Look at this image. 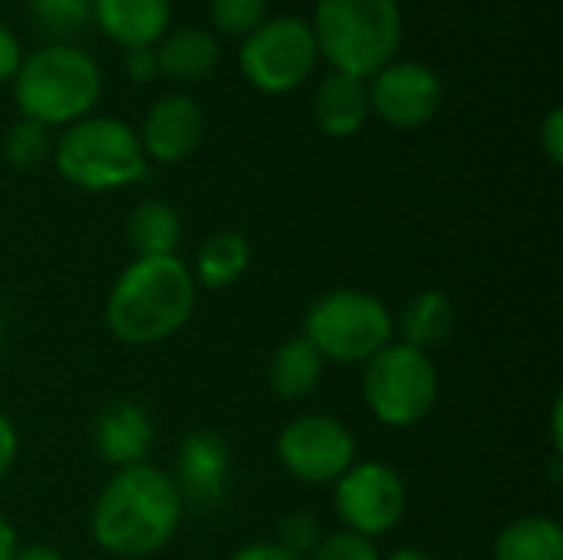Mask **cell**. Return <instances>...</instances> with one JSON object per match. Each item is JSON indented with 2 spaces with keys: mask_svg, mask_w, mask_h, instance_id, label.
Segmentation results:
<instances>
[{
  "mask_svg": "<svg viewBox=\"0 0 563 560\" xmlns=\"http://www.w3.org/2000/svg\"><path fill=\"white\" fill-rule=\"evenodd\" d=\"M181 518L185 502L175 479L142 462L115 469L102 482L89 508V535L109 560H145L172 545Z\"/></svg>",
  "mask_w": 563,
  "mask_h": 560,
  "instance_id": "cell-1",
  "label": "cell"
},
{
  "mask_svg": "<svg viewBox=\"0 0 563 560\" xmlns=\"http://www.w3.org/2000/svg\"><path fill=\"white\" fill-rule=\"evenodd\" d=\"M198 307L191 267L172 257H132L109 287L102 320L122 347H155L172 340Z\"/></svg>",
  "mask_w": 563,
  "mask_h": 560,
  "instance_id": "cell-2",
  "label": "cell"
},
{
  "mask_svg": "<svg viewBox=\"0 0 563 560\" xmlns=\"http://www.w3.org/2000/svg\"><path fill=\"white\" fill-rule=\"evenodd\" d=\"M99 96L102 69L76 43H43L23 56L13 76L20 119H33L46 129H66L92 116Z\"/></svg>",
  "mask_w": 563,
  "mask_h": 560,
  "instance_id": "cell-3",
  "label": "cell"
},
{
  "mask_svg": "<svg viewBox=\"0 0 563 560\" xmlns=\"http://www.w3.org/2000/svg\"><path fill=\"white\" fill-rule=\"evenodd\" d=\"M310 30L333 73L373 79L396 59L406 23L399 0H317Z\"/></svg>",
  "mask_w": 563,
  "mask_h": 560,
  "instance_id": "cell-4",
  "label": "cell"
},
{
  "mask_svg": "<svg viewBox=\"0 0 563 560\" xmlns=\"http://www.w3.org/2000/svg\"><path fill=\"white\" fill-rule=\"evenodd\" d=\"M53 165L66 185L106 195L145 182L152 162L129 122L115 116H86L53 139Z\"/></svg>",
  "mask_w": 563,
  "mask_h": 560,
  "instance_id": "cell-5",
  "label": "cell"
},
{
  "mask_svg": "<svg viewBox=\"0 0 563 560\" xmlns=\"http://www.w3.org/2000/svg\"><path fill=\"white\" fill-rule=\"evenodd\" d=\"M303 337L327 363L363 366L396 340L393 310L369 290L336 287L307 307Z\"/></svg>",
  "mask_w": 563,
  "mask_h": 560,
  "instance_id": "cell-6",
  "label": "cell"
},
{
  "mask_svg": "<svg viewBox=\"0 0 563 560\" xmlns=\"http://www.w3.org/2000/svg\"><path fill=\"white\" fill-rule=\"evenodd\" d=\"M439 366L432 353L393 340L363 363V403L386 429H416L439 403Z\"/></svg>",
  "mask_w": 563,
  "mask_h": 560,
  "instance_id": "cell-7",
  "label": "cell"
},
{
  "mask_svg": "<svg viewBox=\"0 0 563 560\" xmlns=\"http://www.w3.org/2000/svg\"><path fill=\"white\" fill-rule=\"evenodd\" d=\"M320 63L317 40L300 17H267L238 46L241 76L267 96H284L300 89Z\"/></svg>",
  "mask_w": 563,
  "mask_h": 560,
  "instance_id": "cell-8",
  "label": "cell"
},
{
  "mask_svg": "<svg viewBox=\"0 0 563 560\" xmlns=\"http://www.w3.org/2000/svg\"><path fill=\"white\" fill-rule=\"evenodd\" d=\"M280 469L300 485H333L360 455L353 429L330 413H303L290 419L274 442Z\"/></svg>",
  "mask_w": 563,
  "mask_h": 560,
  "instance_id": "cell-9",
  "label": "cell"
},
{
  "mask_svg": "<svg viewBox=\"0 0 563 560\" xmlns=\"http://www.w3.org/2000/svg\"><path fill=\"white\" fill-rule=\"evenodd\" d=\"M330 488L340 525L373 541L393 535L409 508L406 479L389 462L356 459Z\"/></svg>",
  "mask_w": 563,
  "mask_h": 560,
  "instance_id": "cell-10",
  "label": "cell"
},
{
  "mask_svg": "<svg viewBox=\"0 0 563 560\" xmlns=\"http://www.w3.org/2000/svg\"><path fill=\"white\" fill-rule=\"evenodd\" d=\"M366 86L369 112H376L393 129L429 125L445 99L439 73L419 59H393L373 79H366Z\"/></svg>",
  "mask_w": 563,
  "mask_h": 560,
  "instance_id": "cell-11",
  "label": "cell"
},
{
  "mask_svg": "<svg viewBox=\"0 0 563 560\" xmlns=\"http://www.w3.org/2000/svg\"><path fill=\"white\" fill-rule=\"evenodd\" d=\"M231 446L214 429H195L181 439L175 455V485L185 508L211 512L228 498L231 485Z\"/></svg>",
  "mask_w": 563,
  "mask_h": 560,
  "instance_id": "cell-12",
  "label": "cell"
},
{
  "mask_svg": "<svg viewBox=\"0 0 563 560\" xmlns=\"http://www.w3.org/2000/svg\"><path fill=\"white\" fill-rule=\"evenodd\" d=\"M135 132L148 162L178 165L195 155L205 139V109L185 92H168L148 106Z\"/></svg>",
  "mask_w": 563,
  "mask_h": 560,
  "instance_id": "cell-13",
  "label": "cell"
},
{
  "mask_svg": "<svg viewBox=\"0 0 563 560\" xmlns=\"http://www.w3.org/2000/svg\"><path fill=\"white\" fill-rule=\"evenodd\" d=\"M89 442H92V452L112 472L142 465V462H148V455L155 449V419L142 403L115 399L92 419Z\"/></svg>",
  "mask_w": 563,
  "mask_h": 560,
  "instance_id": "cell-14",
  "label": "cell"
},
{
  "mask_svg": "<svg viewBox=\"0 0 563 560\" xmlns=\"http://www.w3.org/2000/svg\"><path fill=\"white\" fill-rule=\"evenodd\" d=\"M92 20L122 50L155 46L172 26V0H92Z\"/></svg>",
  "mask_w": 563,
  "mask_h": 560,
  "instance_id": "cell-15",
  "label": "cell"
},
{
  "mask_svg": "<svg viewBox=\"0 0 563 560\" xmlns=\"http://www.w3.org/2000/svg\"><path fill=\"white\" fill-rule=\"evenodd\" d=\"M310 109H313V122L323 135L350 139L373 116L369 112V86H366V79H356L346 73H330L320 79Z\"/></svg>",
  "mask_w": 563,
  "mask_h": 560,
  "instance_id": "cell-16",
  "label": "cell"
},
{
  "mask_svg": "<svg viewBox=\"0 0 563 560\" xmlns=\"http://www.w3.org/2000/svg\"><path fill=\"white\" fill-rule=\"evenodd\" d=\"M459 323V310L452 304V297L439 287L419 290L412 294L399 314H393V330L396 340L406 347H416L422 353H432L435 347H442Z\"/></svg>",
  "mask_w": 563,
  "mask_h": 560,
  "instance_id": "cell-17",
  "label": "cell"
},
{
  "mask_svg": "<svg viewBox=\"0 0 563 560\" xmlns=\"http://www.w3.org/2000/svg\"><path fill=\"white\" fill-rule=\"evenodd\" d=\"M323 370H327V360L317 353V347L303 333H297L271 353L267 386L284 403H303L320 389Z\"/></svg>",
  "mask_w": 563,
  "mask_h": 560,
  "instance_id": "cell-18",
  "label": "cell"
},
{
  "mask_svg": "<svg viewBox=\"0 0 563 560\" xmlns=\"http://www.w3.org/2000/svg\"><path fill=\"white\" fill-rule=\"evenodd\" d=\"M155 56H158V73H165L168 79L201 83L218 69L221 43L214 33L201 26H181V30H168L155 43Z\"/></svg>",
  "mask_w": 563,
  "mask_h": 560,
  "instance_id": "cell-19",
  "label": "cell"
},
{
  "mask_svg": "<svg viewBox=\"0 0 563 560\" xmlns=\"http://www.w3.org/2000/svg\"><path fill=\"white\" fill-rule=\"evenodd\" d=\"M185 238V221L175 205L162 198H145L132 208L125 221V241L135 257H172Z\"/></svg>",
  "mask_w": 563,
  "mask_h": 560,
  "instance_id": "cell-20",
  "label": "cell"
},
{
  "mask_svg": "<svg viewBox=\"0 0 563 560\" xmlns=\"http://www.w3.org/2000/svg\"><path fill=\"white\" fill-rule=\"evenodd\" d=\"M188 267H191V277L198 287L224 290L247 274L251 244L241 231H218L201 241V248L195 251V264H188Z\"/></svg>",
  "mask_w": 563,
  "mask_h": 560,
  "instance_id": "cell-21",
  "label": "cell"
},
{
  "mask_svg": "<svg viewBox=\"0 0 563 560\" xmlns=\"http://www.w3.org/2000/svg\"><path fill=\"white\" fill-rule=\"evenodd\" d=\"M492 560H563V528L551 515H521L508 521L492 548Z\"/></svg>",
  "mask_w": 563,
  "mask_h": 560,
  "instance_id": "cell-22",
  "label": "cell"
},
{
  "mask_svg": "<svg viewBox=\"0 0 563 560\" xmlns=\"http://www.w3.org/2000/svg\"><path fill=\"white\" fill-rule=\"evenodd\" d=\"M26 10L46 43H69L92 20V0H26Z\"/></svg>",
  "mask_w": 563,
  "mask_h": 560,
  "instance_id": "cell-23",
  "label": "cell"
},
{
  "mask_svg": "<svg viewBox=\"0 0 563 560\" xmlns=\"http://www.w3.org/2000/svg\"><path fill=\"white\" fill-rule=\"evenodd\" d=\"M0 155L13 168H36L53 158V135L33 119H16L0 139Z\"/></svg>",
  "mask_w": 563,
  "mask_h": 560,
  "instance_id": "cell-24",
  "label": "cell"
},
{
  "mask_svg": "<svg viewBox=\"0 0 563 560\" xmlns=\"http://www.w3.org/2000/svg\"><path fill=\"white\" fill-rule=\"evenodd\" d=\"M211 26L228 36H247L267 20V0H211Z\"/></svg>",
  "mask_w": 563,
  "mask_h": 560,
  "instance_id": "cell-25",
  "label": "cell"
},
{
  "mask_svg": "<svg viewBox=\"0 0 563 560\" xmlns=\"http://www.w3.org/2000/svg\"><path fill=\"white\" fill-rule=\"evenodd\" d=\"M323 525L313 512H290L277 521V535H274V545H280L284 551L297 554V558H310V551L320 545L323 538Z\"/></svg>",
  "mask_w": 563,
  "mask_h": 560,
  "instance_id": "cell-26",
  "label": "cell"
},
{
  "mask_svg": "<svg viewBox=\"0 0 563 560\" xmlns=\"http://www.w3.org/2000/svg\"><path fill=\"white\" fill-rule=\"evenodd\" d=\"M307 560H383V554L373 538L340 528V531H327Z\"/></svg>",
  "mask_w": 563,
  "mask_h": 560,
  "instance_id": "cell-27",
  "label": "cell"
},
{
  "mask_svg": "<svg viewBox=\"0 0 563 560\" xmlns=\"http://www.w3.org/2000/svg\"><path fill=\"white\" fill-rule=\"evenodd\" d=\"M538 142L548 155L551 165H561L563 162V109H551L538 129Z\"/></svg>",
  "mask_w": 563,
  "mask_h": 560,
  "instance_id": "cell-28",
  "label": "cell"
},
{
  "mask_svg": "<svg viewBox=\"0 0 563 560\" xmlns=\"http://www.w3.org/2000/svg\"><path fill=\"white\" fill-rule=\"evenodd\" d=\"M16 459H20V432L13 426V419L0 409V485L10 479Z\"/></svg>",
  "mask_w": 563,
  "mask_h": 560,
  "instance_id": "cell-29",
  "label": "cell"
},
{
  "mask_svg": "<svg viewBox=\"0 0 563 560\" xmlns=\"http://www.w3.org/2000/svg\"><path fill=\"white\" fill-rule=\"evenodd\" d=\"M125 76L132 83H152L158 76V56L155 46H135L125 50Z\"/></svg>",
  "mask_w": 563,
  "mask_h": 560,
  "instance_id": "cell-30",
  "label": "cell"
},
{
  "mask_svg": "<svg viewBox=\"0 0 563 560\" xmlns=\"http://www.w3.org/2000/svg\"><path fill=\"white\" fill-rule=\"evenodd\" d=\"M20 63H23V46H20L16 33L0 23V86L3 83H13Z\"/></svg>",
  "mask_w": 563,
  "mask_h": 560,
  "instance_id": "cell-31",
  "label": "cell"
},
{
  "mask_svg": "<svg viewBox=\"0 0 563 560\" xmlns=\"http://www.w3.org/2000/svg\"><path fill=\"white\" fill-rule=\"evenodd\" d=\"M228 560H303L297 558V554H290V551H284L280 545H274V541H251V545H241L234 554Z\"/></svg>",
  "mask_w": 563,
  "mask_h": 560,
  "instance_id": "cell-32",
  "label": "cell"
},
{
  "mask_svg": "<svg viewBox=\"0 0 563 560\" xmlns=\"http://www.w3.org/2000/svg\"><path fill=\"white\" fill-rule=\"evenodd\" d=\"M16 548H20L16 528H13V521L0 512V560L13 558V554H16Z\"/></svg>",
  "mask_w": 563,
  "mask_h": 560,
  "instance_id": "cell-33",
  "label": "cell"
},
{
  "mask_svg": "<svg viewBox=\"0 0 563 560\" xmlns=\"http://www.w3.org/2000/svg\"><path fill=\"white\" fill-rule=\"evenodd\" d=\"M10 560H66V558H63L53 545H40V541H36V545H20V548H16V554H13Z\"/></svg>",
  "mask_w": 563,
  "mask_h": 560,
  "instance_id": "cell-34",
  "label": "cell"
},
{
  "mask_svg": "<svg viewBox=\"0 0 563 560\" xmlns=\"http://www.w3.org/2000/svg\"><path fill=\"white\" fill-rule=\"evenodd\" d=\"M551 449H554V459L563 455V399L558 396L554 406H551Z\"/></svg>",
  "mask_w": 563,
  "mask_h": 560,
  "instance_id": "cell-35",
  "label": "cell"
},
{
  "mask_svg": "<svg viewBox=\"0 0 563 560\" xmlns=\"http://www.w3.org/2000/svg\"><path fill=\"white\" fill-rule=\"evenodd\" d=\"M383 560H435L426 548H416V545H406V548H396L393 554H386Z\"/></svg>",
  "mask_w": 563,
  "mask_h": 560,
  "instance_id": "cell-36",
  "label": "cell"
},
{
  "mask_svg": "<svg viewBox=\"0 0 563 560\" xmlns=\"http://www.w3.org/2000/svg\"><path fill=\"white\" fill-rule=\"evenodd\" d=\"M3 337H7V310L0 304V343H3Z\"/></svg>",
  "mask_w": 563,
  "mask_h": 560,
  "instance_id": "cell-37",
  "label": "cell"
},
{
  "mask_svg": "<svg viewBox=\"0 0 563 560\" xmlns=\"http://www.w3.org/2000/svg\"><path fill=\"white\" fill-rule=\"evenodd\" d=\"M102 560H109V558H102Z\"/></svg>",
  "mask_w": 563,
  "mask_h": 560,
  "instance_id": "cell-38",
  "label": "cell"
}]
</instances>
